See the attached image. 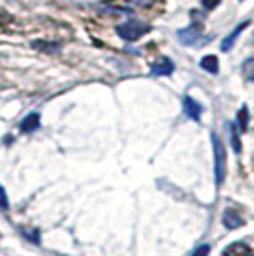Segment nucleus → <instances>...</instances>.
I'll list each match as a JSON object with an SVG mask.
<instances>
[{
	"label": "nucleus",
	"mask_w": 254,
	"mask_h": 256,
	"mask_svg": "<svg viewBox=\"0 0 254 256\" xmlns=\"http://www.w3.org/2000/svg\"><path fill=\"white\" fill-rule=\"evenodd\" d=\"M212 138V147H214V171H216V185L220 187L224 178H226V149L224 144L220 142L216 134L210 136Z\"/></svg>",
	"instance_id": "obj_1"
},
{
	"label": "nucleus",
	"mask_w": 254,
	"mask_h": 256,
	"mask_svg": "<svg viewBox=\"0 0 254 256\" xmlns=\"http://www.w3.org/2000/svg\"><path fill=\"white\" fill-rule=\"evenodd\" d=\"M147 31H149V27L145 23H142V21H138V19H132L128 23L117 27L119 37H122L124 40H128V42H134V40H138L140 37H144Z\"/></svg>",
	"instance_id": "obj_2"
},
{
	"label": "nucleus",
	"mask_w": 254,
	"mask_h": 256,
	"mask_svg": "<svg viewBox=\"0 0 254 256\" xmlns=\"http://www.w3.org/2000/svg\"><path fill=\"white\" fill-rule=\"evenodd\" d=\"M178 38H180L181 44L185 46H199L206 40H210V37H203L199 27H189V29H181L178 31Z\"/></svg>",
	"instance_id": "obj_3"
},
{
	"label": "nucleus",
	"mask_w": 254,
	"mask_h": 256,
	"mask_svg": "<svg viewBox=\"0 0 254 256\" xmlns=\"http://www.w3.org/2000/svg\"><path fill=\"white\" fill-rule=\"evenodd\" d=\"M222 222H224V226H226L228 230L241 228L243 224H245V220L241 218V214H239L237 210H233V208H226V210H224V214H222Z\"/></svg>",
	"instance_id": "obj_4"
},
{
	"label": "nucleus",
	"mask_w": 254,
	"mask_h": 256,
	"mask_svg": "<svg viewBox=\"0 0 254 256\" xmlns=\"http://www.w3.org/2000/svg\"><path fill=\"white\" fill-rule=\"evenodd\" d=\"M183 111H185V115H187L189 119H193V121H201L203 107H201V103H199V101H195L193 98H189V96H185V98H183Z\"/></svg>",
	"instance_id": "obj_5"
},
{
	"label": "nucleus",
	"mask_w": 254,
	"mask_h": 256,
	"mask_svg": "<svg viewBox=\"0 0 254 256\" xmlns=\"http://www.w3.org/2000/svg\"><path fill=\"white\" fill-rule=\"evenodd\" d=\"M151 73L157 75V77H167V75L174 73V63L169 60V58H163V60L155 61L151 65Z\"/></svg>",
	"instance_id": "obj_6"
},
{
	"label": "nucleus",
	"mask_w": 254,
	"mask_h": 256,
	"mask_svg": "<svg viewBox=\"0 0 254 256\" xmlns=\"http://www.w3.org/2000/svg\"><path fill=\"white\" fill-rule=\"evenodd\" d=\"M249 253H251V247L243 241H235L224 249V256H245Z\"/></svg>",
	"instance_id": "obj_7"
},
{
	"label": "nucleus",
	"mask_w": 254,
	"mask_h": 256,
	"mask_svg": "<svg viewBox=\"0 0 254 256\" xmlns=\"http://www.w3.org/2000/svg\"><path fill=\"white\" fill-rule=\"evenodd\" d=\"M38 126H40V115L38 113H31L21 121V130L23 132H35Z\"/></svg>",
	"instance_id": "obj_8"
},
{
	"label": "nucleus",
	"mask_w": 254,
	"mask_h": 256,
	"mask_svg": "<svg viewBox=\"0 0 254 256\" xmlns=\"http://www.w3.org/2000/svg\"><path fill=\"white\" fill-rule=\"evenodd\" d=\"M247 27H249V21H243L241 25H237V27L233 29V33H231L230 37H226L224 40H222V50H224V52H228V50L233 46L235 38L239 37V35H241V31H243V29H247Z\"/></svg>",
	"instance_id": "obj_9"
},
{
	"label": "nucleus",
	"mask_w": 254,
	"mask_h": 256,
	"mask_svg": "<svg viewBox=\"0 0 254 256\" xmlns=\"http://www.w3.org/2000/svg\"><path fill=\"white\" fill-rule=\"evenodd\" d=\"M201 67L205 69V71H208V73L216 75L218 73V58L216 56H205L203 60H201Z\"/></svg>",
	"instance_id": "obj_10"
},
{
	"label": "nucleus",
	"mask_w": 254,
	"mask_h": 256,
	"mask_svg": "<svg viewBox=\"0 0 254 256\" xmlns=\"http://www.w3.org/2000/svg\"><path fill=\"white\" fill-rule=\"evenodd\" d=\"M243 77L249 81V83H254V58H249V60L243 61Z\"/></svg>",
	"instance_id": "obj_11"
},
{
	"label": "nucleus",
	"mask_w": 254,
	"mask_h": 256,
	"mask_svg": "<svg viewBox=\"0 0 254 256\" xmlns=\"http://www.w3.org/2000/svg\"><path fill=\"white\" fill-rule=\"evenodd\" d=\"M122 4L132 6V8H149L151 4H155L157 0H121Z\"/></svg>",
	"instance_id": "obj_12"
},
{
	"label": "nucleus",
	"mask_w": 254,
	"mask_h": 256,
	"mask_svg": "<svg viewBox=\"0 0 254 256\" xmlns=\"http://www.w3.org/2000/svg\"><path fill=\"white\" fill-rule=\"evenodd\" d=\"M247 121H249V111H247V107H241L239 115H237V122H239L241 130H247Z\"/></svg>",
	"instance_id": "obj_13"
},
{
	"label": "nucleus",
	"mask_w": 254,
	"mask_h": 256,
	"mask_svg": "<svg viewBox=\"0 0 254 256\" xmlns=\"http://www.w3.org/2000/svg\"><path fill=\"white\" fill-rule=\"evenodd\" d=\"M231 146H233V151H235V153H241V142H239V138H237V128H235V126H231Z\"/></svg>",
	"instance_id": "obj_14"
},
{
	"label": "nucleus",
	"mask_w": 254,
	"mask_h": 256,
	"mask_svg": "<svg viewBox=\"0 0 254 256\" xmlns=\"http://www.w3.org/2000/svg\"><path fill=\"white\" fill-rule=\"evenodd\" d=\"M208 255H210V245H201V247L195 249L191 256H208Z\"/></svg>",
	"instance_id": "obj_15"
},
{
	"label": "nucleus",
	"mask_w": 254,
	"mask_h": 256,
	"mask_svg": "<svg viewBox=\"0 0 254 256\" xmlns=\"http://www.w3.org/2000/svg\"><path fill=\"white\" fill-rule=\"evenodd\" d=\"M8 195H6V191H4V187L0 185V208H8Z\"/></svg>",
	"instance_id": "obj_16"
},
{
	"label": "nucleus",
	"mask_w": 254,
	"mask_h": 256,
	"mask_svg": "<svg viewBox=\"0 0 254 256\" xmlns=\"http://www.w3.org/2000/svg\"><path fill=\"white\" fill-rule=\"evenodd\" d=\"M218 4H220V0H203V6L206 10H214Z\"/></svg>",
	"instance_id": "obj_17"
},
{
	"label": "nucleus",
	"mask_w": 254,
	"mask_h": 256,
	"mask_svg": "<svg viewBox=\"0 0 254 256\" xmlns=\"http://www.w3.org/2000/svg\"><path fill=\"white\" fill-rule=\"evenodd\" d=\"M23 233H25V237H27V239H31V241H35V243H38V241H40V239L36 237V235H38V232H25V230H23Z\"/></svg>",
	"instance_id": "obj_18"
},
{
	"label": "nucleus",
	"mask_w": 254,
	"mask_h": 256,
	"mask_svg": "<svg viewBox=\"0 0 254 256\" xmlns=\"http://www.w3.org/2000/svg\"><path fill=\"white\" fill-rule=\"evenodd\" d=\"M245 256H254V255H253V253H249V255H245Z\"/></svg>",
	"instance_id": "obj_19"
}]
</instances>
